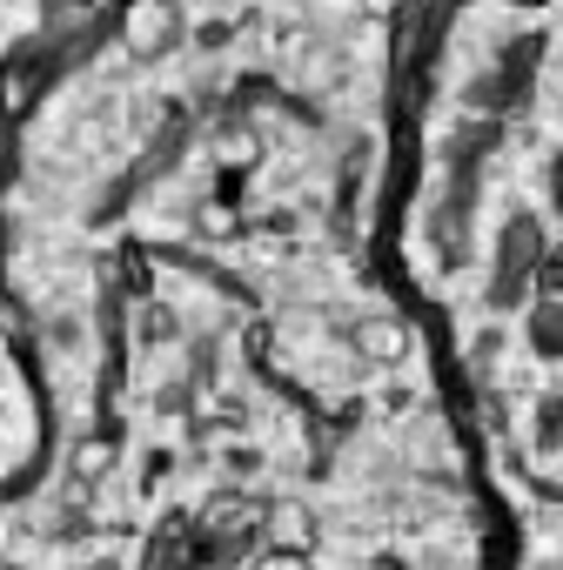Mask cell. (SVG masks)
<instances>
[{"instance_id": "cell-1", "label": "cell", "mask_w": 563, "mask_h": 570, "mask_svg": "<svg viewBox=\"0 0 563 570\" xmlns=\"http://www.w3.org/2000/svg\"><path fill=\"white\" fill-rule=\"evenodd\" d=\"M550 262V242H543V222L530 215H510L503 235H496V275H490V309H516L530 289H536V275Z\"/></svg>"}, {"instance_id": "cell-2", "label": "cell", "mask_w": 563, "mask_h": 570, "mask_svg": "<svg viewBox=\"0 0 563 570\" xmlns=\"http://www.w3.org/2000/svg\"><path fill=\"white\" fill-rule=\"evenodd\" d=\"M530 350L543 363H563V296H536L530 303Z\"/></svg>"}, {"instance_id": "cell-4", "label": "cell", "mask_w": 563, "mask_h": 570, "mask_svg": "<svg viewBox=\"0 0 563 570\" xmlns=\"http://www.w3.org/2000/svg\"><path fill=\"white\" fill-rule=\"evenodd\" d=\"M550 188H556V202H563V155H556V168H550Z\"/></svg>"}, {"instance_id": "cell-3", "label": "cell", "mask_w": 563, "mask_h": 570, "mask_svg": "<svg viewBox=\"0 0 563 570\" xmlns=\"http://www.w3.org/2000/svg\"><path fill=\"white\" fill-rule=\"evenodd\" d=\"M536 443H543V450L563 443V396H550V403L536 410Z\"/></svg>"}]
</instances>
